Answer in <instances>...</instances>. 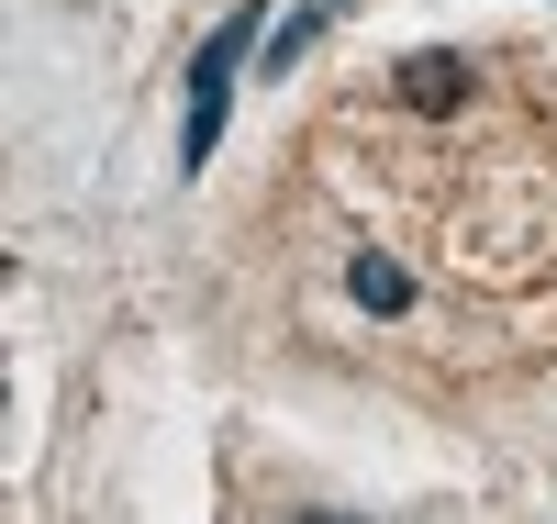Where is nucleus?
Here are the masks:
<instances>
[{"label":"nucleus","mask_w":557,"mask_h":524,"mask_svg":"<svg viewBox=\"0 0 557 524\" xmlns=\"http://www.w3.org/2000/svg\"><path fill=\"white\" fill-rule=\"evenodd\" d=\"M290 336L469 402L557 368V45L480 34L335 78L268 190Z\"/></svg>","instance_id":"nucleus-1"}]
</instances>
